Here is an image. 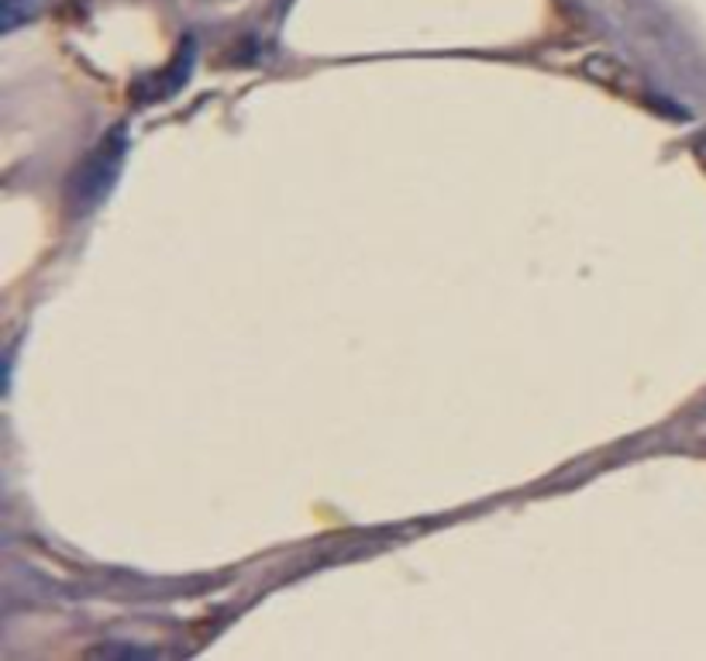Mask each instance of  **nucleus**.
Wrapping results in <instances>:
<instances>
[{
	"mask_svg": "<svg viewBox=\"0 0 706 661\" xmlns=\"http://www.w3.org/2000/svg\"><path fill=\"white\" fill-rule=\"evenodd\" d=\"M118 159H121V145L110 152V135L107 142L94 152L91 159H86L76 172V187H73V196H80L83 204H91V201H100L107 183L115 180V172H118Z\"/></svg>",
	"mask_w": 706,
	"mask_h": 661,
	"instance_id": "obj_1",
	"label": "nucleus"
}]
</instances>
